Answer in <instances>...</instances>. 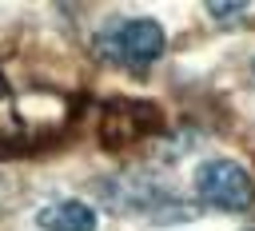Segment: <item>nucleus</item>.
Here are the masks:
<instances>
[{
    "mask_svg": "<svg viewBox=\"0 0 255 231\" xmlns=\"http://www.w3.org/2000/svg\"><path fill=\"white\" fill-rule=\"evenodd\" d=\"M163 28L155 20H116L108 24L100 36H96V52L116 64V68H128V72H147L159 56H163Z\"/></svg>",
    "mask_w": 255,
    "mask_h": 231,
    "instance_id": "1",
    "label": "nucleus"
},
{
    "mask_svg": "<svg viewBox=\"0 0 255 231\" xmlns=\"http://www.w3.org/2000/svg\"><path fill=\"white\" fill-rule=\"evenodd\" d=\"M195 191L207 207L215 211H247L255 203V183L251 175L231 163V159H211L195 171Z\"/></svg>",
    "mask_w": 255,
    "mask_h": 231,
    "instance_id": "2",
    "label": "nucleus"
},
{
    "mask_svg": "<svg viewBox=\"0 0 255 231\" xmlns=\"http://www.w3.org/2000/svg\"><path fill=\"white\" fill-rule=\"evenodd\" d=\"M112 116H120V123H104V139L108 143H120V139H139V131H147V127H155L159 123V116H155V108L147 104V100H116L112 108H108Z\"/></svg>",
    "mask_w": 255,
    "mask_h": 231,
    "instance_id": "3",
    "label": "nucleus"
},
{
    "mask_svg": "<svg viewBox=\"0 0 255 231\" xmlns=\"http://www.w3.org/2000/svg\"><path fill=\"white\" fill-rule=\"evenodd\" d=\"M40 231H96V211L80 199H56L36 211Z\"/></svg>",
    "mask_w": 255,
    "mask_h": 231,
    "instance_id": "4",
    "label": "nucleus"
},
{
    "mask_svg": "<svg viewBox=\"0 0 255 231\" xmlns=\"http://www.w3.org/2000/svg\"><path fill=\"white\" fill-rule=\"evenodd\" d=\"M20 135H24L20 104H16L12 88H8V84H4V76H0V151L16 147V143H20Z\"/></svg>",
    "mask_w": 255,
    "mask_h": 231,
    "instance_id": "5",
    "label": "nucleus"
},
{
    "mask_svg": "<svg viewBox=\"0 0 255 231\" xmlns=\"http://www.w3.org/2000/svg\"><path fill=\"white\" fill-rule=\"evenodd\" d=\"M203 8L211 12V20H219V24H231V20L247 16V8H251V4H239V0H235V4H223V0H207Z\"/></svg>",
    "mask_w": 255,
    "mask_h": 231,
    "instance_id": "6",
    "label": "nucleus"
}]
</instances>
